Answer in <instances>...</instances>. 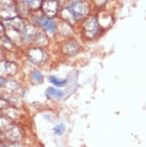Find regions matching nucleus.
<instances>
[{
  "mask_svg": "<svg viewBox=\"0 0 146 147\" xmlns=\"http://www.w3.org/2000/svg\"><path fill=\"white\" fill-rule=\"evenodd\" d=\"M49 81L51 82V84L55 85V86H64L66 84V80H64V79H59L55 76H50L49 77Z\"/></svg>",
  "mask_w": 146,
  "mask_h": 147,
  "instance_id": "obj_11",
  "label": "nucleus"
},
{
  "mask_svg": "<svg viewBox=\"0 0 146 147\" xmlns=\"http://www.w3.org/2000/svg\"><path fill=\"white\" fill-rule=\"evenodd\" d=\"M10 24H11V28H13L16 31H22L25 29V25H24V22H22L20 18H16V17H13L10 20Z\"/></svg>",
  "mask_w": 146,
  "mask_h": 147,
  "instance_id": "obj_5",
  "label": "nucleus"
},
{
  "mask_svg": "<svg viewBox=\"0 0 146 147\" xmlns=\"http://www.w3.org/2000/svg\"><path fill=\"white\" fill-rule=\"evenodd\" d=\"M64 130H65V127H64L63 124H60V125H58L53 129V131H55V133L57 136H61V134L64 132Z\"/></svg>",
  "mask_w": 146,
  "mask_h": 147,
  "instance_id": "obj_12",
  "label": "nucleus"
},
{
  "mask_svg": "<svg viewBox=\"0 0 146 147\" xmlns=\"http://www.w3.org/2000/svg\"><path fill=\"white\" fill-rule=\"evenodd\" d=\"M42 10L45 13V15H47L48 17L55 16L58 11V2L55 0H45L42 1Z\"/></svg>",
  "mask_w": 146,
  "mask_h": 147,
  "instance_id": "obj_3",
  "label": "nucleus"
},
{
  "mask_svg": "<svg viewBox=\"0 0 146 147\" xmlns=\"http://www.w3.org/2000/svg\"><path fill=\"white\" fill-rule=\"evenodd\" d=\"M5 84V79L3 77H0V88H3Z\"/></svg>",
  "mask_w": 146,
  "mask_h": 147,
  "instance_id": "obj_13",
  "label": "nucleus"
},
{
  "mask_svg": "<svg viewBox=\"0 0 146 147\" xmlns=\"http://www.w3.org/2000/svg\"><path fill=\"white\" fill-rule=\"evenodd\" d=\"M22 2L25 3V5L29 7L30 9L36 10L42 5V0H22Z\"/></svg>",
  "mask_w": 146,
  "mask_h": 147,
  "instance_id": "obj_9",
  "label": "nucleus"
},
{
  "mask_svg": "<svg viewBox=\"0 0 146 147\" xmlns=\"http://www.w3.org/2000/svg\"><path fill=\"white\" fill-rule=\"evenodd\" d=\"M47 95L50 97V98H55V99H58V98H62L63 95H64V92L60 91V90H57L55 88H49L47 90Z\"/></svg>",
  "mask_w": 146,
  "mask_h": 147,
  "instance_id": "obj_7",
  "label": "nucleus"
},
{
  "mask_svg": "<svg viewBox=\"0 0 146 147\" xmlns=\"http://www.w3.org/2000/svg\"><path fill=\"white\" fill-rule=\"evenodd\" d=\"M3 31H4V28H3V26H2V24L0 22V34L3 33Z\"/></svg>",
  "mask_w": 146,
  "mask_h": 147,
  "instance_id": "obj_14",
  "label": "nucleus"
},
{
  "mask_svg": "<svg viewBox=\"0 0 146 147\" xmlns=\"http://www.w3.org/2000/svg\"><path fill=\"white\" fill-rule=\"evenodd\" d=\"M24 31H25V36L27 37V38H29V40H33V38L35 37V35H36V33H37L36 29H35L33 26L25 27Z\"/></svg>",
  "mask_w": 146,
  "mask_h": 147,
  "instance_id": "obj_8",
  "label": "nucleus"
},
{
  "mask_svg": "<svg viewBox=\"0 0 146 147\" xmlns=\"http://www.w3.org/2000/svg\"><path fill=\"white\" fill-rule=\"evenodd\" d=\"M44 52L41 49H31L29 52V59L34 63H41L44 60Z\"/></svg>",
  "mask_w": 146,
  "mask_h": 147,
  "instance_id": "obj_4",
  "label": "nucleus"
},
{
  "mask_svg": "<svg viewBox=\"0 0 146 147\" xmlns=\"http://www.w3.org/2000/svg\"><path fill=\"white\" fill-rule=\"evenodd\" d=\"M67 9L73 14L75 20H79V19L83 18L84 16L89 13V5L87 3L82 2L81 0L74 1L70 7H67Z\"/></svg>",
  "mask_w": 146,
  "mask_h": 147,
  "instance_id": "obj_1",
  "label": "nucleus"
},
{
  "mask_svg": "<svg viewBox=\"0 0 146 147\" xmlns=\"http://www.w3.org/2000/svg\"><path fill=\"white\" fill-rule=\"evenodd\" d=\"M99 33V25L95 17H90L84 22V34L89 38H93Z\"/></svg>",
  "mask_w": 146,
  "mask_h": 147,
  "instance_id": "obj_2",
  "label": "nucleus"
},
{
  "mask_svg": "<svg viewBox=\"0 0 146 147\" xmlns=\"http://www.w3.org/2000/svg\"><path fill=\"white\" fill-rule=\"evenodd\" d=\"M31 79L35 83H42L43 80H44V77H43V75L39 70H34V71L31 73Z\"/></svg>",
  "mask_w": 146,
  "mask_h": 147,
  "instance_id": "obj_10",
  "label": "nucleus"
},
{
  "mask_svg": "<svg viewBox=\"0 0 146 147\" xmlns=\"http://www.w3.org/2000/svg\"><path fill=\"white\" fill-rule=\"evenodd\" d=\"M41 24H42V26L44 27L48 32H50V33L55 32V22H53V20L51 18H42Z\"/></svg>",
  "mask_w": 146,
  "mask_h": 147,
  "instance_id": "obj_6",
  "label": "nucleus"
}]
</instances>
